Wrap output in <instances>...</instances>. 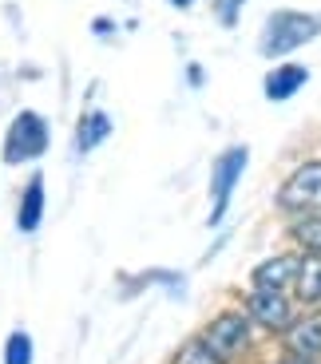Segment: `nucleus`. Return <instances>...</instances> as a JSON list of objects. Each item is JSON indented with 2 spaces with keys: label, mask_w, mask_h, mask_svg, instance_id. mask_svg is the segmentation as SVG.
<instances>
[{
  "label": "nucleus",
  "mask_w": 321,
  "mask_h": 364,
  "mask_svg": "<svg viewBox=\"0 0 321 364\" xmlns=\"http://www.w3.org/2000/svg\"><path fill=\"white\" fill-rule=\"evenodd\" d=\"M278 206L285 214H317L321 210V159L302 163L278 191Z\"/></svg>",
  "instance_id": "5"
},
{
  "label": "nucleus",
  "mask_w": 321,
  "mask_h": 364,
  "mask_svg": "<svg viewBox=\"0 0 321 364\" xmlns=\"http://www.w3.org/2000/svg\"><path fill=\"white\" fill-rule=\"evenodd\" d=\"M238 4H242V0H219V20H222V24H234V9H238Z\"/></svg>",
  "instance_id": "16"
},
{
  "label": "nucleus",
  "mask_w": 321,
  "mask_h": 364,
  "mask_svg": "<svg viewBox=\"0 0 321 364\" xmlns=\"http://www.w3.org/2000/svg\"><path fill=\"white\" fill-rule=\"evenodd\" d=\"M290 237H294V246L302 250L305 257H321V210L317 214H302V218L290 226Z\"/></svg>",
  "instance_id": "13"
},
{
  "label": "nucleus",
  "mask_w": 321,
  "mask_h": 364,
  "mask_svg": "<svg viewBox=\"0 0 321 364\" xmlns=\"http://www.w3.org/2000/svg\"><path fill=\"white\" fill-rule=\"evenodd\" d=\"M36 360V345L24 328H12L9 341H4V364H32Z\"/></svg>",
  "instance_id": "14"
},
{
  "label": "nucleus",
  "mask_w": 321,
  "mask_h": 364,
  "mask_svg": "<svg viewBox=\"0 0 321 364\" xmlns=\"http://www.w3.org/2000/svg\"><path fill=\"white\" fill-rule=\"evenodd\" d=\"M285 341H290V353L294 356L313 360L321 353V313H310V317L294 321V325L285 328Z\"/></svg>",
  "instance_id": "9"
},
{
  "label": "nucleus",
  "mask_w": 321,
  "mask_h": 364,
  "mask_svg": "<svg viewBox=\"0 0 321 364\" xmlns=\"http://www.w3.org/2000/svg\"><path fill=\"white\" fill-rule=\"evenodd\" d=\"M171 364H222V360L206 348V341H202V337H191V341L179 345V353L171 356Z\"/></svg>",
  "instance_id": "15"
},
{
  "label": "nucleus",
  "mask_w": 321,
  "mask_h": 364,
  "mask_svg": "<svg viewBox=\"0 0 321 364\" xmlns=\"http://www.w3.org/2000/svg\"><path fill=\"white\" fill-rule=\"evenodd\" d=\"M298 262L294 257H270L254 269V289L262 293H285V285H294Z\"/></svg>",
  "instance_id": "11"
},
{
  "label": "nucleus",
  "mask_w": 321,
  "mask_h": 364,
  "mask_svg": "<svg viewBox=\"0 0 321 364\" xmlns=\"http://www.w3.org/2000/svg\"><path fill=\"white\" fill-rule=\"evenodd\" d=\"M246 317L258 321L262 328H270V333H285V328L294 325V309H290L285 293H262V289H254L246 297Z\"/></svg>",
  "instance_id": "6"
},
{
  "label": "nucleus",
  "mask_w": 321,
  "mask_h": 364,
  "mask_svg": "<svg viewBox=\"0 0 321 364\" xmlns=\"http://www.w3.org/2000/svg\"><path fill=\"white\" fill-rule=\"evenodd\" d=\"M294 289H298V301L302 305H321V257H305L294 273Z\"/></svg>",
  "instance_id": "12"
},
{
  "label": "nucleus",
  "mask_w": 321,
  "mask_h": 364,
  "mask_svg": "<svg viewBox=\"0 0 321 364\" xmlns=\"http://www.w3.org/2000/svg\"><path fill=\"white\" fill-rule=\"evenodd\" d=\"M171 4H179V9H186V4H191V0H171Z\"/></svg>",
  "instance_id": "18"
},
{
  "label": "nucleus",
  "mask_w": 321,
  "mask_h": 364,
  "mask_svg": "<svg viewBox=\"0 0 321 364\" xmlns=\"http://www.w3.org/2000/svg\"><path fill=\"white\" fill-rule=\"evenodd\" d=\"M202 341H206V348H211L222 364H230L250 348V341H254V321L238 309H226L202 328Z\"/></svg>",
  "instance_id": "3"
},
{
  "label": "nucleus",
  "mask_w": 321,
  "mask_h": 364,
  "mask_svg": "<svg viewBox=\"0 0 321 364\" xmlns=\"http://www.w3.org/2000/svg\"><path fill=\"white\" fill-rule=\"evenodd\" d=\"M317 32H321L317 16L294 12V9H278V12H270L266 24H262L258 52L266 55V60H278V55H290V52H298V48H305Z\"/></svg>",
  "instance_id": "1"
},
{
  "label": "nucleus",
  "mask_w": 321,
  "mask_h": 364,
  "mask_svg": "<svg viewBox=\"0 0 321 364\" xmlns=\"http://www.w3.org/2000/svg\"><path fill=\"white\" fill-rule=\"evenodd\" d=\"M278 364H310V360H305V356H294V353H290L285 360H278Z\"/></svg>",
  "instance_id": "17"
},
{
  "label": "nucleus",
  "mask_w": 321,
  "mask_h": 364,
  "mask_svg": "<svg viewBox=\"0 0 321 364\" xmlns=\"http://www.w3.org/2000/svg\"><path fill=\"white\" fill-rule=\"evenodd\" d=\"M107 135H111V115L107 111H100V107L83 111L80 123H75V155H92Z\"/></svg>",
  "instance_id": "8"
},
{
  "label": "nucleus",
  "mask_w": 321,
  "mask_h": 364,
  "mask_svg": "<svg viewBox=\"0 0 321 364\" xmlns=\"http://www.w3.org/2000/svg\"><path fill=\"white\" fill-rule=\"evenodd\" d=\"M246 163H250L246 146H230V151H222V155L214 159V166H211V218H206L211 226H219V222L226 218L230 198H234V186L242 182Z\"/></svg>",
  "instance_id": "4"
},
{
  "label": "nucleus",
  "mask_w": 321,
  "mask_h": 364,
  "mask_svg": "<svg viewBox=\"0 0 321 364\" xmlns=\"http://www.w3.org/2000/svg\"><path fill=\"white\" fill-rule=\"evenodd\" d=\"M48 139H52L48 119L40 115V111H20L9 123V131H4V163L20 166V163L40 159L48 151Z\"/></svg>",
  "instance_id": "2"
},
{
  "label": "nucleus",
  "mask_w": 321,
  "mask_h": 364,
  "mask_svg": "<svg viewBox=\"0 0 321 364\" xmlns=\"http://www.w3.org/2000/svg\"><path fill=\"white\" fill-rule=\"evenodd\" d=\"M305 80H310V72H305L302 64H282L266 75L262 91H266V100L282 103V100H290V95H298V91L305 87Z\"/></svg>",
  "instance_id": "10"
},
{
  "label": "nucleus",
  "mask_w": 321,
  "mask_h": 364,
  "mask_svg": "<svg viewBox=\"0 0 321 364\" xmlns=\"http://www.w3.org/2000/svg\"><path fill=\"white\" fill-rule=\"evenodd\" d=\"M40 222H44V174H32L16 206V230L20 234H36Z\"/></svg>",
  "instance_id": "7"
}]
</instances>
